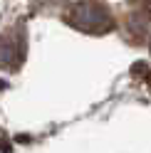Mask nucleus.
Returning <instances> with one entry per match:
<instances>
[{
    "mask_svg": "<svg viewBox=\"0 0 151 153\" xmlns=\"http://www.w3.org/2000/svg\"><path fill=\"white\" fill-rule=\"evenodd\" d=\"M70 22L74 27H79L84 32L92 35H102L111 27V15L102 3H94V0H84V3L74 5L70 13Z\"/></svg>",
    "mask_w": 151,
    "mask_h": 153,
    "instance_id": "1",
    "label": "nucleus"
}]
</instances>
